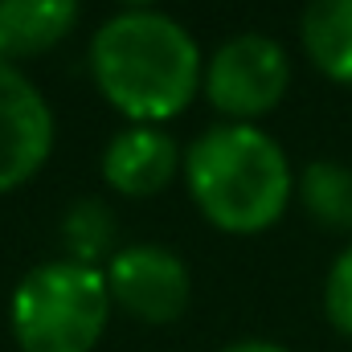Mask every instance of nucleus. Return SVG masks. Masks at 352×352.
<instances>
[{"mask_svg": "<svg viewBox=\"0 0 352 352\" xmlns=\"http://www.w3.org/2000/svg\"><path fill=\"white\" fill-rule=\"evenodd\" d=\"M90 78L127 123H168L201 90L197 37L160 8L111 12L90 37Z\"/></svg>", "mask_w": 352, "mask_h": 352, "instance_id": "1", "label": "nucleus"}, {"mask_svg": "<svg viewBox=\"0 0 352 352\" xmlns=\"http://www.w3.org/2000/svg\"><path fill=\"white\" fill-rule=\"evenodd\" d=\"M184 184L201 217L226 234L270 230L295 192L283 144L258 123L205 127L184 152Z\"/></svg>", "mask_w": 352, "mask_h": 352, "instance_id": "2", "label": "nucleus"}, {"mask_svg": "<svg viewBox=\"0 0 352 352\" xmlns=\"http://www.w3.org/2000/svg\"><path fill=\"white\" fill-rule=\"evenodd\" d=\"M111 307L107 274L98 266L50 258L16 283L8 328L21 352H94Z\"/></svg>", "mask_w": 352, "mask_h": 352, "instance_id": "3", "label": "nucleus"}, {"mask_svg": "<svg viewBox=\"0 0 352 352\" xmlns=\"http://www.w3.org/2000/svg\"><path fill=\"white\" fill-rule=\"evenodd\" d=\"M287 87H291V58L266 33L226 37L209 54L201 78L209 107L226 123H258L283 102Z\"/></svg>", "mask_w": 352, "mask_h": 352, "instance_id": "4", "label": "nucleus"}, {"mask_svg": "<svg viewBox=\"0 0 352 352\" xmlns=\"http://www.w3.org/2000/svg\"><path fill=\"white\" fill-rule=\"evenodd\" d=\"M107 291L111 303L144 324H173L188 311L192 299V274L180 254L156 242H135L115 250L107 263Z\"/></svg>", "mask_w": 352, "mask_h": 352, "instance_id": "5", "label": "nucleus"}, {"mask_svg": "<svg viewBox=\"0 0 352 352\" xmlns=\"http://www.w3.org/2000/svg\"><path fill=\"white\" fill-rule=\"evenodd\" d=\"M54 111L21 66L0 58V192L29 184L54 152Z\"/></svg>", "mask_w": 352, "mask_h": 352, "instance_id": "6", "label": "nucleus"}, {"mask_svg": "<svg viewBox=\"0 0 352 352\" xmlns=\"http://www.w3.org/2000/svg\"><path fill=\"white\" fill-rule=\"evenodd\" d=\"M184 168V156L164 127L131 123L115 131L98 156V173L119 197H156Z\"/></svg>", "mask_w": 352, "mask_h": 352, "instance_id": "7", "label": "nucleus"}, {"mask_svg": "<svg viewBox=\"0 0 352 352\" xmlns=\"http://www.w3.org/2000/svg\"><path fill=\"white\" fill-rule=\"evenodd\" d=\"M82 16L78 0H0V58L25 62L62 45Z\"/></svg>", "mask_w": 352, "mask_h": 352, "instance_id": "8", "label": "nucleus"}, {"mask_svg": "<svg viewBox=\"0 0 352 352\" xmlns=\"http://www.w3.org/2000/svg\"><path fill=\"white\" fill-rule=\"evenodd\" d=\"M299 41L324 78L352 87V0H307Z\"/></svg>", "mask_w": 352, "mask_h": 352, "instance_id": "9", "label": "nucleus"}, {"mask_svg": "<svg viewBox=\"0 0 352 352\" xmlns=\"http://www.w3.org/2000/svg\"><path fill=\"white\" fill-rule=\"evenodd\" d=\"M299 205L324 230L352 234V168L340 160H311L295 176Z\"/></svg>", "mask_w": 352, "mask_h": 352, "instance_id": "10", "label": "nucleus"}, {"mask_svg": "<svg viewBox=\"0 0 352 352\" xmlns=\"http://www.w3.org/2000/svg\"><path fill=\"white\" fill-rule=\"evenodd\" d=\"M115 238L119 221L102 197H78L62 217V242L70 263L98 266L102 258H115Z\"/></svg>", "mask_w": 352, "mask_h": 352, "instance_id": "11", "label": "nucleus"}, {"mask_svg": "<svg viewBox=\"0 0 352 352\" xmlns=\"http://www.w3.org/2000/svg\"><path fill=\"white\" fill-rule=\"evenodd\" d=\"M324 316L328 324L352 340V242L332 258L324 278Z\"/></svg>", "mask_w": 352, "mask_h": 352, "instance_id": "12", "label": "nucleus"}, {"mask_svg": "<svg viewBox=\"0 0 352 352\" xmlns=\"http://www.w3.org/2000/svg\"><path fill=\"white\" fill-rule=\"evenodd\" d=\"M217 352H287L283 344H270V340H234V344H226V349Z\"/></svg>", "mask_w": 352, "mask_h": 352, "instance_id": "13", "label": "nucleus"}, {"mask_svg": "<svg viewBox=\"0 0 352 352\" xmlns=\"http://www.w3.org/2000/svg\"><path fill=\"white\" fill-rule=\"evenodd\" d=\"M119 4H123V8H156L160 0H119Z\"/></svg>", "mask_w": 352, "mask_h": 352, "instance_id": "14", "label": "nucleus"}]
</instances>
